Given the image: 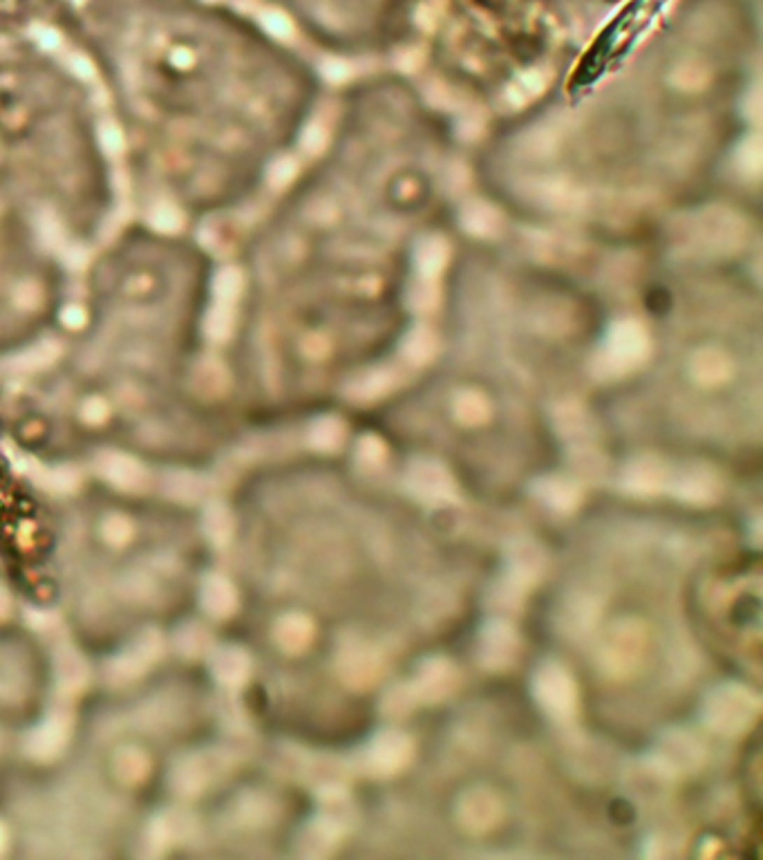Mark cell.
Segmentation results:
<instances>
[{
  "instance_id": "obj_1",
  "label": "cell",
  "mask_w": 763,
  "mask_h": 860,
  "mask_svg": "<svg viewBox=\"0 0 763 860\" xmlns=\"http://www.w3.org/2000/svg\"><path fill=\"white\" fill-rule=\"evenodd\" d=\"M743 70L634 72L562 103L546 97L493 132L479 175L528 224L571 228L609 247L658 240L712 198L741 132Z\"/></svg>"
}]
</instances>
